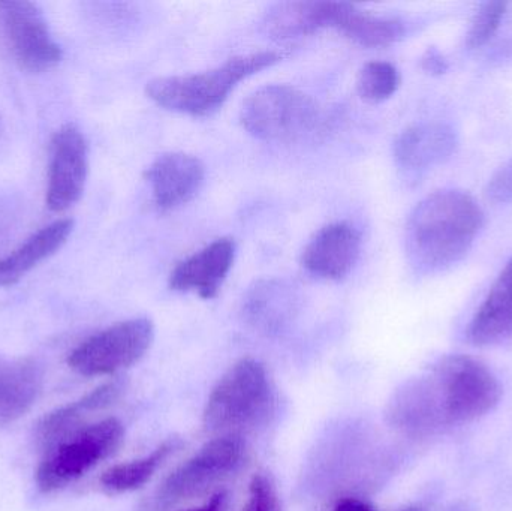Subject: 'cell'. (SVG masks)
I'll return each instance as SVG.
<instances>
[{
    "instance_id": "obj_16",
    "label": "cell",
    "mask_w": 512,
    "mask_h": 511,
    "mask_svg": "<svg viewBox=\"0 0 512 511\" xmlns=\"http://www.w3.org/2000/svg\"><path fill=\"white\" fill-rule=\"evenodd\" d=\"M123 390H125L123 381H110V383L102 384L101 387L93 390L80 401L48 414L39 422L38 429H36L38 443L48 452L57 444L68 440L72 435L86 428L84 422L90 413L105 410L113 405L120 398Z\"/></svg>"
},
{
    "instance_id": "obj_3",
    "label": "cell",
    "mask_w": 512,
    "mask_h": 511,
    "mask_svg": "<svg viewBox=\"0 0 512 511\" xmlns=\"http://www.w3.org/2000/svg\"><path fill=\"white\" fill-rule=\"evenodd\" d=\"M274 393L267 369L254 357L234 363L213 387L204 429L210 434L240 435L262 425L273 413Z\"/></svg>"
},
{
    "instance_id": "obj_20",
    "label": "cell",
    "mask_w": 512,
    "mask_h": 511,
    "mask_svg": "<svg viewBox=\"0 0 512 511\" xmlns=\"http://www.w3.org/2000/svg\"><path fill=\"white\" fill-rule=\"evenodd\" d=\"M74 230L72 219H59L30 236L23 245L0 258V287H11L39 263L56 254Z\"/></svg>"
},
{
    "instance_id": "obj_27",
    "label": "cell",
    "mask_w": 512,
    "mask_h": 511,
    "mask_svg": "<svg viewBox=\"0 0 512 511\" xmlns=\"http://www.w3.org/2000/svg\"><path fill=\"white\" fill-rule=\"evenodd\" d=\"M421 65H423L424 71L435 75L444 74L448 68L447 60L444 59V56L436 48H429L426 51L423 60H421Z\"/></svg>"
},
{
    "instance_id": "obj_31",
    "label": "cell",
    "mask_w": 512,
    "mask_h": 511,
    "mask_svg": "<svg viewBox=\"0 0 512 511\" xmlns=\"http://www.w3.org/2000/svg\"><path fill=\"white\" fill-rule=\"evenodd\" d=\"M2 128H3L2 117H0V134H2Z\"/></svg>"
},
{
    "instance_id": "obj_6",
    "label": "cell",
    "mask_w": 512,
    "mask_h": 511,
    "mask_svg": "<svg viewBox=\"0 0 512 511\" xmlns=\"http://www.w3.org/2000/svg\"><path fill=\"white\" fill-rule=\"evenodd\" d=\"M123 438L125 428L114 417L86 426L45 453L36 471L38 488L42 492L65 488L110 458L122 446Z\"/></svg>"
},
{
    "instance_id": "obj_9",
    "label": "cell",
    "mask_w": 512,
    "mask_h": 511,
    "mask_svg": "<svg viewBox=\"0 0 512 511\" xmlns=\"http://www.w3.org/2000/svg\"><path fill=\"white\" fill-rule=\"evenodd\" d=\"M6 38L21 68L44 72L59 65L62 48L53 38L41 9L32 2H0Z\"/></svg>"
},
{
    "instance_id": "obj_1",
    "label": "cell",
    "mask_w": 512,
    "mask_h": 511,
    "mask_svg": "<svg viewBox=\"0 0 512 511\" xmlns=\"http://www.w3.org/2000/svg\"><path fill=\"white\" fill-rule=\"evenodd\" d=\"M484 224L477 201L463 191L445 189L424 198L409 216L406 255L420 275L444 272L466 257Z\"/></svg>"
},
{
    "instance_id": "obj_21",
    "label": "cell",
    "mask_w": 512,
    "mask_h": 511,
    "mask_svg": "<svg viewBox=\"0 0 512 511\" xmlns=\"http://www.w3.org/2000/svg\"><path fill=\"white\" fill-rule=\"evenodd\" d=\"M337 32L363 47L378 48L396 44L405 36V24L397 18L367 14L352 3H346Z\"/></svg>"
},
{
    "instance_id": "obj_8",
    "label": "cell",
    "mask_w": 512,
    "mask_h": 511,
    "mask_svg": "<svg viewBox=\"0 0 512 511\" xmlns=\"http://www.w3.org/2000/svg\"><path fill=\"white\" fill-rule=\"evenodd\" d=\"M245 456L246 444L240 435L213 438L165 479L159 489V503L171 506L203 495L236 473Z\"/></svg>"
},
{
    "instance_id": "obj_2",
    "label": "cell",
    "mask_w": 512,
    "mask_h": 511,
    "mask_svg": "<svg viewBox=\"0 0 512 511\" xmlns=\"http://www.w3.org/2000/svg\"><path fill=\"white\" fill-rule=\"evenodd\" d=\"M282 60L276 51H259L227 60L197 74L159 77L147 83V96L159 107L189 116H209L227 101L240 81Z\"/></svg>"
},
{
    "instance_id": "obj_28",
    "label": "cell",
    "mask_w": 512,
    "mask_h": 511,
    "mask_svg": "<svg viewBox=\"0 0 512 511\" xmlns=\"http://www.w3.org/2000/svg\"><path fill=\"white\" fill-rule=\"evenodd\" d=\"M333 511H376L372 504L367 501L357 500V498H346L340 501Z\"/></svg>"
},
{
    "instance_id": "obj_26",
    "label": "cell",
    "mask_w": 512,
    "mask_h": 511,
    "mask_svg": "<svg viewBox=\"0 0 512 511\" xmlns=\"http://www.w3.org/2000/svg\"><path fill=\"white\" fill-rule=\"evenodd\" d=\"M487 195L496 203H512V159L490 179Z\"/></svg>"
},
{
    "instance_id": "obj_23",
    "label": "cell",
    "mask_w": 512,
    "mask_h": 511,
    "mask_svg": "<svg viewBox=\"0 0 512 511\" xmlns=\"http://www.w3.org/2000/svg\"><path fill=\"white\" fill-rule=\"evenodd\" d=\"M399 86L400 75L396 66L381 60L366 63L357 78L358 95L370 104L391 98Z\"/></svg>"
},
{
    "instance_id": "obj_11",
    "label": "cell",
    "mask_w": 512,
    "mask_h": 511,
    "mask_svg": "<svg viewBox=\"0 0 512 511\" xmlns=\"http://www.w3.org/2000/svg\"><path fill=\"white\" fill-rule=\"evenodd\" d=\"M388 422L408 437L424 438L448 429L444 407L432 374L406 381L391 398Z\"/></svg>"
},
{
    "instance_id": "obj_14",
    "label": "cell",
    "mask_w": 512,
    "mask_h": 511,
    "mask_svg": "<svg viewBox=\"0 0 512 511\" xmlns=\"http://www.w3.org/2000/svg\"><path fill=\"white\" fill-rule=\"evenodd\" d=\"M236 260V243L222 237L180 261L170 275V287L182 293H195L201 299H215Z\"/></svg>"
},
{
    "instance_id": "obj_25",
    "label": "cell",
    "mask_w": 512,
    "mask_h": 511,
    "mask_svg": "<svg viewBox=\"0 0 512 511\" xmlns=\"http://www.w3.org/2000/svg\"><path fill=\"white\" fill-rule=\"evenodd\" d=\"M243 511H282L276 486L270 477L259 473L249 485L248 503Z\"/></svg>"
},
{
    "instance_id": "obj_30",
    "label": "cell",
    "mask_w": 512,
    "mask_h": 511,
    "mask_svg": "<svg viewBox=\"0 0 512 511\" xmlns=\"http://www.w3.org/2000/svg\"><path fill=\"white\" fill-rule=\"evenodd\" d=\"M402 511H426V510L421 509V507L414 506V507H408V509H405Z\"/></svg>"
},
{
    "instance_id": "obj_13",
    "label": "cell",
    "mask_w": 512,
    "mask_h": 511,
    "mask_svg": "<svg viewBox=\"0 0 512 511\" xmlns=\"http://www.w3.org/2000/svg\"><path fill=\"white\" fill-rule=\"evenodd\" d=\"M146 179L156 206L173 210L197 197L206 180V167L189 153H164L147 168Z\"/></svg>"
},
{
    "instance_id": "obj_22",
    "label": "cell",
    "mask_w": 512,
    "mask_h": 511,
    "mask_svg": "<svg viewBox=\"0 0 512 511\" xmlns=\"http://www.w3.org/2000/svg\"><path fill=\"white\" fill-rule=\"evenodd\" d=\"M176 449V440L165 441L144 458L108 468L101 476L102 488L111 494H125L143 488Z\"/></svg>"
},
{
    "instance_id": "obj_4",
    "label": "cell",
    "mask_w": 512,
    "mask_h": 511,
    "mask_svg": "<svg viewBox=\"0 0 512 511\" xmlns=\"http://www.w3.org/2000/svg\"><path fill=\"white\" fill-rule=\"evenodd\" d=\"M240 122L258 140L295 141L318 128L321 110L307 93L288 84H271L243 102Z\"/></svg>"
},
{
    "instance_id": "obj_18",
    "label": "cell",
    "mask_w": 512,
    "mask_h": 511,
    "mask_svg": "<svg viewBox=\"0 0 512 511\" xmlns=\"http://www.w3.org/2000/svg\"><path fill=\"white\" fill-rule=\"evenodd\" d=\"M345 2H282L265 15V33L273 39H294L322 29H336Z\"/></svg>"
},
{
    "instance_id": "obj_29",
    "label": "cell",
    "mask_w": 512,
    "mask_h": 511,
    "mask_svg": "<svg viewBox=\"0 0 512 511\" xmlns=\"http://www.w3.org/2000/svg\"><path fill=\"white\" fill-rule=\"evenodd\" d=\"M227 500V492H218V494L213 495V497L210 498L204 506L188 511H224Z\"/></svg>"
},
{
    "instance_id": "obj_12",
    "label": "cell",
    "mask_w": 512,
    "mask_h": 511,
    "mask_svg": "<svg viewBox=\"0 0 512 511\" xmlns=\"http://www.w3.org/2000/svg\"><path fill=\"white\" fill-rule=\"evenodd\" d=\"M361 234L348 222H334L321 228L301 254V266L315 278L340 281L357 264Z\"/></svg>"
},
{
    "instance_id": "obj_15",
    "label": "cell",
    "mask_w": 512,
    "mask_h": 511,
    "mask_svg": "<svg viewBox=\"0 0 512 511\" xmlns=\"http://www.w3.org/2000/svg\"><path fill=\"white\" fill-rule=\"evenodd\" d=\"M459 138L445 123H421L397 137L394 158L403 170L418 173L444 164L456 152Z\"/></svg>"
},
{
    "instance_id": "obj_5",
    "label": "cell",
    "mask_w": 512,
    "mask_h": 511,
    "mask_svg": "<svg viewBox=\"0 0 512 511\" xmlns=\"http://www.w3.org/2000/svg\"><path fill=\"white\" fill-rule=\"evenodd\" d=\"M430 374L435 378L450 428L481 419L501 402L498 377L474 357H444L430 369Z\"/></svg>"
},
{
    "instance_id": "obj_7",
    "label": "cell",
    "mask_w": 512,
    "mask_h": 511,
    "mask_svg": "<svg viewBox=\"0 0 512 511\" xmlns=\"http://www.w3.org/2000/svg\"><path fill=\"white\" fill-rule=\"evenodd\" d=\"M153 339L155 326L149 318L120 321L78 345L69 354L68 365L84 377L117 374L140 362Z\"/></svg>"
},
{
    "instance_id": "obj_24",
    "label": "cell",
    "mask_w": 512,
    "mask_h": 511,
    "mask_svg": "<svg viewBox=\"0 0 512 511\" xmlns=\"http://www.w3.org/2000/svg\"><path fill=\"white\" fill-rule=\"evenodd\" d=\"M505 11H507V3H484V5L478 9L475 17L472 18L468 38H466L468 47L480 48L483 47L486 42H489L492 36L495 35L496 30L501 26Z\"/></svg>"
},
{
    "instance_id": "obj_19",
    "label": "cell",
    "mask_w": 512,
    "mask_h": 511,
    "mask_svg": "<svg viewBox=\"0 0 512 511\" xmlns=\"http://www.w3.org/2000/svg\"><path fill=\"white\" fill-rule=\"evenodd\" d=\"M512 338V260L490 288L468 327V339L477 347L502 344Z\"/></svg>"
},
{
    "instance_id": "obj_17",
    "label": "cell",
    "mask_w": 512,
    "mask_h": 511,
    "mask_svg": "<svg viewBox=\"0 0 512 511\" xmlns=\"http://www.w3.org/2000/svg\"><path fill=\"white\" fill-rule=\"evenodd\" d=\"M44 387V369L35 359L0 356V425L29 413Z\"/></svg>"
},
{
    "instance_id": "obj_10",
    "label": "cell",
    "mask_w": 512,
    "mask_h": 511,
    "mask_svg": "<svg viewBox=\"0 0 512 511\" xmlns=\"http://www.w3.org/2000/svg\"><path fill=\"white\" fill-rule=\"evenodd\" d=\"M89 174V144L75 125H63L54 132L48 162L47 206L51 212H65L84 192Z\"/></svg>"
}]
</instances>
